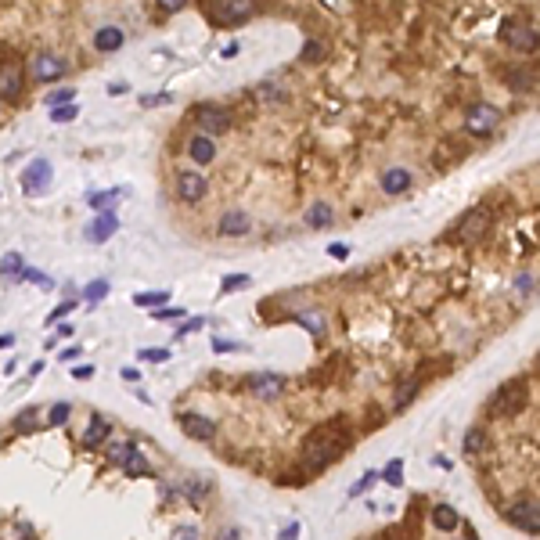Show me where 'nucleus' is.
Instances as JSON below:
<instances>
[{
	"mask_svg": "<svg viewBox=\"0 0 540 540\" xmlns=\"http://www.w3.org/2000/svg\"><path fill=\"white\" fill-rule=\"evenodd\" d=\"M256 11L253 0H205V15L216 26H235V22H248V15Z\"/></svg>",
	"mask_w": 540,
	"mask_h": 540,
	"instance_id": "obj_3",
	"label": "nucleus"
},
{
	"mask_svg": "<svg viewBox=\"0 0 540 540\" xmlns=\"http://www.w3.org/2000/svg\"><path fill=\"white\" fill-rule=\"evenodd\" d=\"M508 523L515 530H526V533H540V511H537V501H515L508 508Z\"/></svg>",
	"mask_w": 540,
	"mask_h": 540,
	"instance_id": "obj_11",
	"label": "nucleus"
},
{
	"mask_svg": "<svg viewBox=\"0 0 540 540\" xmlns=\"http://www.w3.org/2000/svg\"><path fill=\"white\" fill-rule=\"evenodd\" d=\"M382 479H386L389 486H400V483H404V461H389V465H386V475H382Z\"/></svg>",
	"mask_w": 540,
	"mask_h": 540,
	"instance_id": "obj_30",
	"label": "nucleus"
},
{
	"mask_svg": "<svg viewBox=\"0 0 540 540\" xmlns=\"http://www.w3.org/2000/svg\"><path fill=\"white\" fill-rule=\"evenodd\" d=\"M248 285H253V278H248V274H227L223 285H220V292L227 296V292H235V288H248Z\"/></svg>",
	"mask_w": 540,
	"mask_h": 540,
	"instance_id": "obj_28",
	"label": "nucleus"
},
{
	"mask_svg": "<svg viewBox=\"0 0 540 540\" xmlns=\"http://www.w3.org/2000/svg\"><path fill=\"white\" fill-rule=\"evenodd\" d=\"M72 97H76V90H72V87H61V90L47 94V105H54V109H58V105H69Z\"/></svg>",
	"mask_w": 540,
	"mask_h": 540,
	"instance_id": "obj_33",
	"label": "nucleus"
},
{
	"mask_svg": "<svg viewBox=\"0 0 540 540\" xmlns=\"http://www.w3.org/2000/svg\"><path fill=\"white\" fill-rule=\"evenodd\" d=\"M296 321H299V324H306V328H314V335H324V317L317 314V310H306V314H296Z\"/></svg>",
	"mask_w": 540,
	"mask_h": 540,
	"instance_id": "obj_26",
	"label": "nucleus"
},
{
	"mask_svg": "<svg viewBox=\"0 0 540 540\" xmlns=\"http://www.w3.org/2000/svg\"><path fill=\"white\" fill-rule=\"evenodd\" d=\"M188 155H191V162H198V166H209V162L216 159V141H213L209 134H195V137L188 141Z\"/></svg>",
	"mask_w": 540,
	"mask_h": 540,
	"instance_id": "obj_17",
	"label": "nucleus"
},
{
	"mask_svg": "<svg viewBox=\"0 0 540 540\" xmlns=\"http://www.w3.org/2000/svg\"><path fill=\"white\" fill-rule=\"evenodd\" d=\"M195 122L202 127V134L220 137V134L231 130V112H223L220 105H198L195 109Z\"/></svg>",
	"mask_w": 540,
	"mask_h": 540,
	"instance_id": "obj_8",
	"label": "nucleus"
},
{
	"mask_svg": "<svg viewBox=\"0 0 540 540\" xmlns=\"http://www.w3.org/2000/svg\"><path fill=\"white\" fill-rule=\"evenodd\" d=\"M432 523L450 533V530H458V511L447 508V505H436V508H432Z\"/></svg>",
	"mask_w": 540,
	"mask_h": 540,
	"instance_id": "obj_22",
	"label": "nucleus"
},
{
	"mask_svg": "<svg viewBox=\"0 0 540 540\" xmlns=\"http://www.w3.org/2000/svg\"><path fill=\"white\" fill-rule=\"evenodd\" d=\"M122 40H127V36H122L119 26H101V29L94 33V47H97L101 54H112V51L122 47Z\"/></svg>",
	"mask_w": 540,
	"mask_h": 540,
	"instance_id": "obj_18",
	"label": "nucleus"
},
{
	"mask_svg": "<svg viewBox=\"0 0 540 540\" xmlns=\"http://www.w3.org/2000/svg\"><path fill=\"white\" fill-rule=\"evenodd\" d=\"M375 479H379V472H364V479H360L357 486H353V490H349V497H360V493H364V490H367L371 483H375Z\"/></svg>",
	"mask_w": 540,
	"mask_h": 540,
	"instance_id": "obj_40",
	"label": "nucleus"
},
{
	"mask_svg": "<svg viewBox=\"0 0 540 540\" xmlns=\"http://www.w3.org/2000/svg\"><path fill=\"white\" fill-rule=\"evenodd\" d=\"M130 450H134V443H112V447H109V458H112V461L119 465V461H122V458H127V454H130Z\"/></svg>",
	"mask_w": 540,
	"mask_h": 540,
	"instance_id": "obj_36",
	"label": "nucleus"
},
{
	"mask_svg": "<svg viewBox=\"0 0 540 540\" xmlns=\"http://www.w3.org/2000/svg\"><path fill=\"white\" fill-rule=\"evenodd\" d=\"M518 292H533V278L530 274H518Z\"/></svg>",
	"mask_w": 540,
	"mask_h": 540,
	"instance_id": "obj_49",
	"label": "nucleus"
},
{
	"mask_svg": "<svg viewBox=\"0 0 540 540\" xmlns=\"http://www.w3.org/2000/svg\"><path fill=\"white\" fill-rule=\"evenodd\" d=\"M202 324H205L202 317H191V321L184 324V328H177V335H188V331H195V328H202Z\"/></svg>",
	"mask_w": 540,
	"mask_h": 540,
	"instance_id": "obj_47",
	"label": "nucleus"
},
{
	"mask_svg": "<svg viewBox=\"0 0 540 540\" xmlns=\"http://www.w3.org/2000/svg\"><path fill=\"white\" fill-rule=\"evenodd\" d=\"M213 349H216V353H231V349H245V346H238V342H223V339H216V342H213Z\"/></svg>",
	"mask_w": 540,
	"mask_h": 540,
	"instance_id": "obj_46",
	"label": "nucleus"
},
{
	"mask_svg": "<svg viewBox=\"0 0 540 540\" xmlns=\"http://www.w3.org/2000/svg\"><path fill=\"white\" fill-rule=\"evenodd\" d=\"M119 465H122V472H127L130 479H141V475H148V461H144V454H141L137 447H134V450L127 454V458L119 461Z\"/></svg>",
	"mask_w": 540,
	"mask_h": 540,
	"instance_id": "obj_21",
	"label": "nucleus"
},
{
	"mask_svg": "<svg viewBox=\"0 0 540 540\" xmlns=\"http://www.w3.org/2000/svg\"><path fill=\"white\" fill-rule=\"evenodd\" d=\"M141 101H144V105H166V101H170V94H155V97L148 94V97H141Z\"/></svg>",
	"mask_w": 540,
	"mask_h": 540,
	"instance_id": "obj_48",
	"label": "nucleus"
},
{
	"mask_svg": "<svg viewBox=\"0 0 540 540\" xmlns=\"http://www.w3.org/2000/svg\"><path fill=\"white\" fill-rule=\"evenodd\" d=\"M152 317H155V321H173V317H184V306H166V310H155Z\"/></svg>",
	"mask_w": 540,
	"mask_h": 540,
	"instance_id": "obj_38",
	"label": "nucleus"
},
{
	"mask_svg": "<svg viewBox=\"0 0 540 540\" xmlns=\"http://www.w3.org/2000/svg\"><path fill=\"white\" fill-rule=\"evenodd\" d=\"M166 299H170V292H141V296H134L137 306H159V303H166Z\"/></svg>",
	"mask_w": 540,
	"mask_h": 540,
	"instance_id": "obj_32",
	"label": "nucleus"
},
{
	"mask_svg": "<svg viewBox=\"0 0 540 540\" xmlns=\"http://www.w3.org/2000/svg\"><path fill=\"white\" fill-rule=\"evenodd\" d=\"M349 447V432L342 422H331L324 429H314L306 436V443H303V458L310 468H328L331 461H339L342 458V450Z\"/></svg>",
	"mask_w": 540,
	"mask_h": 540,
	"instance_id": "obj_1",
	"label": "nucleus"
},
{
	"mask_svg": "<svg viewBox=\"0 0 540 540\" xmlns=\"http://www.w3.org/2000/svg\"><path fill=\"white\" fill-rule=\"evenodd\" d=\"M90 375H94V367H76V371H72V379H79V382L90 379Z\"/></svg>",
	"mask_w": 540,
	"mask_h": 540,
	"instance_id": "obj_51",
	"label": "nucleus"
},
{
	"mask_svg": "<svg viewBox=\"0 0 540 540\" xmlns=\"http://www.w3.org/2000/svg\"><path fill=\"white\" fill-rule=\"evenodd\" d=\"M69 414H72V404H69V400H58V404L47 411V422H51V425H65Z\"/></svg>",
	"mask_w": 540,
	"mask_h": 540,
	"instance_id": "obj_25",
	"label": "nucleus"
},
{
	"mask_svg": "<svg viewBox=\"0 0 540 540\" xmlns=\"http://www.w3.org/2000/svg\"><path fill=\"white\" fill-rule=\"evenodd\" d=\"M8 346H15V335L8 331V335H0V349H8Z\"/></svg>",
	"mask_w": 540,
	"mask_h": 540,
	"instance_id": "obj_54",
	"label": "nucleus"
},
{
	"mask_svg": "<svg viewBox=\"0 0 540 540\" xmlns=\"http://www.w3.org/2000/svg\"><path fill=\"white\" fill-rule=\"evenodd\" d=\"M0 270H4V274H22V260H18V256L11 253V256H4V263H0Z\"/></svg>",
	"mask_w": 540,
	"mask_h": 540,
	"instance_id": "obj_39",
	"label": "nucleus"
},
{
	"mask_svg": "<svg viewBox=\"0 0 540 540\" xmlns=\"http://www.w3.org/2000/svg\"><path fill=\"white\" fill-rule=\"evenodd\" d=\"M36 418H40V414H36V407H26V411L15 418V429H18V432H29V429L36 425Z\"/></svg>",
	"mask_w": 540,
	"mask_h": 540,
	"instance_id": "obj_31",
	"label": "nucleus"
},
{
	"mask_svg": "<svg viewBox=\"0 0 540 540\" xmlns=\"http://www.w3.org/2000/svg\"><path fill=\"white\" fill-rule=\"evenodd\" d=\"M116 231H119V220H116L112 213H101V216H97V220L87 227V231H83V235H87L90 241H109Z\"/></svg>",
	"mask_w": 540,
	"mask_h": 540,
	"instance_id": "obj_19",
	"label": "nucleus"
},
{
	"mask_svg": "<svg viewBox=\"0 0 540 540\" xmlns=\"http://www.w3.org/2000/svg\"><path fill=\"white\" fill-rule=\"evenodd\" d=\"M317 58H321V44H317V40H310L306 51H303V61H317Z\"/></svg>",
	"mask_w": 540,
	"mask_h": 540,
	"instance_id": "obj_44",
	"label": "nucleus"
},
{
	"mask_svg": "<svg viewBox=\"0 0 540 540\" xmlns=\"http://www.w3.org/2000/svg\"><path fill=\"white\" fill-rule=\"evenodd\" d=\"M83 296H87L90 303L105 299V296H109V281H94V285H87V292H83Z\"/></svg>",
	"mask_w": 540,
	"mask_h": 540,
	"instance_id": "obj_34",
	"label": "nucleus"
},
{
	"mask_svg": "<svg viewBox=\"0 0 540 540\" xmlns=\"http://www.w3.org/2000/svg\"><path fill=\"white\" fill-rule=\"evenodd\" d=\"M328 253L335 256V260H346V256H349V245H342V241H331V245H328Z\"/></svg>",
	"mask_w": 540,
	"mask_h": 540,
	"instance_id": "obj_45",
	"label": "nucleus"
},
{
	"mask_svg": "<svg viewBox=\"0 0 540 540\" xmlns=\"http://www.w3.org/2000/svg\"><path fill=\"white\" fill-rule=\"evenodd\" d=\"M411 184H414V177H411V170H404V166H389V170L382 173V191L392 195V198L411 191Z\"/></svg>",
	"mask_w": 540,
	"mask_h": 540,
	"instance_id": "obj_15",
	"label": "nucleus"
},
{
	"mask_svg": "<svg viewBox=\"0 0 540 540\" xmlns=\"http://www.w3.org/2000/svg\"><path fill=\"white\" fill-rule=\"evenodd\" d=\"M245 389L253 392V397H260V400H278L285 392V379L281 375H248Z\"/></svg>",
	"mask_w": 540,
	"mask_h": 540,
	"instance_id": "obj_12",
	"label": "nucleus"
},
{
	"mask_svg": "<svg viewBox=\"0 0 540 540\" xmlns=\"http://www.w3.org/2000/svg\"><path fill=\"white\" fill-rule=\"evenodd\" d=\"M414 392H418V382H404V386H400V392H397V407H404V404L414 397Z\"/></svg>",
	"mask_w": 540,
	"mask_h": 540,
	"instance_id": "obj_37",
	"label": "nucleus"
},
{
	"mask_svg": "<svg viewBox=\"0 0 540 540\" xmlns=\"http://www.w3.org/2000/svg\"><path fill=\"white\" fill-rule=\"evenodd\" d=\"M119 195H122V188H112V191H101V195H94V191H90V195H87V205H94V209H105V205H109V202H116Z\"/></svg>",
	"mask_w": 540,
	"mask_h": 540,
	"instance_id": "obj_27",
	"label": "nucleus"
},
{
	"mask_svg": "<svg viewBox=\"0 0 540 540\" xmlns=\"http://www.w3.org/2000/svg\"><path fill=\"white\" fill-rule=\"evenodd\" d=\"M306 223H310V227H328V223H331V205L314 202V205H310V213H306Z\"/></svg>",
	"mask_w": 540,
	"mask_h": 540,
	"instance_id": "obj_24",
	"label": "nucleus"
},
{
	"mask_svg": "<svg viewBox=\"0 0 540 540\" xmlns=\"http://www.w3.org/2000/svg\"><path fill=\"white\" fill-rule=\"evenodd\" d=\"M26 76L36 79V83H58V79L69 76V61L61 54H54V51H36L29 58V65H26Z\"/></svg>",
	"mask_w": 540,
	"mask_h": 540,
	"instance_id": "obj_2",
	"label": "nucleus"
},
{
	"mask_svg": "<svg viewBox=\"0 0 540 540\" xmlns=\"http://www.w3.org/2000/svg\"><path fill=\"white\" fill-rule=\"evenodd\" d=\"M281 537H288V540L299 537V523H296V526H285V530H281Z\"/></svg>",
	"mask_w": 540,
	"mask_h": 540,
	"instance_id": "obj_53",
	"label": "nucleus"
},
{
	"mask_svg": "<svg viewBox=\"0 0 540 540\" xmlns=\"http://www.w3.org/2000/svg\"><path fill=\"white\" fill-rule=\"evenodd\" d=\"M26 90V69L18 61H4L0 65V101H18Z\"/></svg>",
	"mask_w": 540,
	"mask_h": 540,
	"instance_id": "obj_9",
	"label": "nucleus"
},
{
	"mask_svg": "<svg viewBox=\"0 0 540 540\" xmlns=\"http://www.w3.org/2000/svg\"><path fill=\"white\" fill-rule=\"evenodd\" d=\"M490 223H493V216H490V209L486 205H479V209H472V213H465L461 216V223H458V241H483L486 238V231H490Z\"/></svg>",
	"mask_w": 540,
	"mask_h": 540,
	"instance_id": "obj_7",
	"label": "nucleus"
},
{
	"mask_svg": "<svg viewBox=\"0 0 540 540\" xmlns=\"http://www.w3.org/2000/svg\"><path fill=\"white\" fill-rule=\"evenodd\" d=\"M61 335H72V328H69V324H61V328H58V331H54V335H51V342H58V339H61Z\"/></svg>",
	"mask_w": 540,
	"mask_h": 540,
	"instance_id": "obj_52",
	"label": "nucleus"
},
{
	"mask_svg": "<svg viewBox=\"0 0 540 540\" xmlns=\"http://www.w3.org/2000/svg\"><path fill=\"white\" fill-rule=\"evenodd\" d=\"M72 306H76V303H61V306L54 310V314H51V321H58V317H65V314H69V310H72Z\"/></svg>",
	"mask_w": 540,
	"mask_h": 540,
	"instance_id": "obj_50",
	"label": "nucleus"
},
{
	"mask_svg": "<svg viewBox=\"0 0 540 540\" xmlns=\"http://www.w3.org/2000/svg\"><path fill=\"white\" fill-rule=\"evenodd\" d=\"M141 360H170V349H141Z\"/></svg>",
	"mask_w": 540,
	"mask_h": 540,
	"instance_id": "obj_41",
	"label": "nucleus"
},
{
	"mask_svg": "<svg viewBox=\"0 0 540 540\" xmlns=\"http://www.w3.org/2000/svg\"><path fill=\"white\" fill-rule=\"evenodd\" d=\"M184 493H188L191 501H202V497L209 493V479H188L184 483Z\"/></svg>",
	"mask_w": 540,
	"mask_h": 540,
	"instance_id": "obj_29",
	"label": "nucleus"
},
{
	"mask_svg": "<svg viewBox=\"0 0 540 540\" xmlns=\"http://www.w3.org/2000/svg\"><path fill=\"white\" fill-rule=\"evenodd\" d=\"M159 4V11H166V15H173V11H180L184 4H188V0H155Z\"/></svg>",
	"mask_w": 540,
	"mask_h": 540,
	"instance_id": "obj_43",
	"label": "nucleus"
},
{
	"mask_svg": "<svg viewBox=\"0 0 540 540\" xmlns=\"http://www.w3.org/2000/svg\"><path fill=\"white\" fill-rule=\"evenodd\" d=\"M180 429L184 436H191V440H202V443H209L213 436H216V422L213 418H205V414H195V411H184L180 414Z\"/></svg>",
	"mask_w": 540,
	"mask_h": 540,
	"instance_id": "obj_10",
	"label": "nucleus"
},
{
	"mask_svg": "<svg viewBox=\"0 0 540 540\" xmlns=\"http://www.w3.org/2000/svg\"><path fill=\"white\" fill-rule=\"evenodd\" d=\"M109 432H112V422H105V418L90 422V429L83 432V450H97L101 443L109 440Z\"/></svg>",
	"mask_w": 540,
	"mask_h": 540,
	"instance_id": "obj_20",
	"label": "nucleus"
},
{
	"mask_svg": "<svg viewBox=\"0 0 540 540\" xmlns=\"http://www.w3.org/2000/svg\"><path fill=\"white\" fill-rule=\"evenodd\" d=\"M76 112H79L76 105H65V109L58 105V109H51V119H54V122H69V119H76Z\"/></svg>",
	"mask_w": 540,
	"mask_h": 540,
	"instance_id": "obj_35",
	"label": "nucleus"
},
{
	"mask_svg": "<svg viewBox=\"0 0 540 540\" xmlns=\"http://www.w3.org/2000/svg\"><path fill=\"white\" fill-rule=\"evenodd\" d=\"M22 278H26V281H36L40 288H51V278L40 274V270H22Z\"/></svg>",
	"mask_w": 540,
	"mask_h": 540,
	"instance_id": "obj_42",
	"label": "nucleus"
},
{
	"mask_svg": "<svg viewBox=\"0 0 540 540\" xmlns=\"http://www.w3.org/2000/svg\"><path fill=\"white\" fill-rule=\"evenodd\" d=\"M248 231H253V220H248V213L227 209V213L220 216V235H223V238H241V235H248Z\"/></svg>",
	"mask_w": 540,
	"mask_h": 540,
	"instance_id": "obj_16",
	"label": "nucleus"
},
{
	"mask_svg": "<svg viewBox=\"0 0 540 540\" xmlns=\"http://www.w3.org/2000/svg\"><path fill=\"white\" fill-rule=\"evenodd\" d=\"M501 40H505V47H511L518 54L537 51V29L530 22H523V18H508V22L501 26Z\"/></svg>",
	"mask_w": 540,
	"mask_h": 540,
	"instance_id": "obj_4",
	"label": "nucleus"
},
{
	"mask_svg": "<svg viewBox=\"0 0 540 540\" xmlns=\"http://www.w3.org/2000/svg\"><path fill=\"white\" fill-rule=\"evenodd\" d=\"M523 404H526V382L523 379H515V382H508V386H501L497 389V397L490 400V411L493 414H518L523 411Z\"/></svg>",
	"mask_w": 540,
	"mask_h": 540,
	"instance_id": "obj_6",
	"label": "nucleus"
},
{
	"mask_svg": "<svg viewBox=\"0 0 540 540\" xmlns=\"http://www.w3.org/2000/svg\"><path fill=\"white\" fill-rule=\"evenodd\" d=\"M486 447H490V436H486L483 429H468V432H465V450H468V454H483Z\"/></svg>",
	"mask_w": 540,
	"mask_h": 540,
	"instance_id": "obj_23",
	"label": "nucleus"
},
{
	"mask_svg": "<svg viewBox=\"0 0 540 540\" xmlns=\"http://www.w3.org/2000/svg\"><path fill=\"white\" fill-rule=\"evenodd\" d=\"M497 127H501V112H497L493 105H486V101H475V105L468 109V116H465V130L475 134V137H490Z\"/></svg>",
	"mask_w": 540,
	"mask_h": 540,
	"instance_id": "obj_5",
	"label": "nucleus"
},
{
	"mask_svg": "<svg viewBox=\"0 0 540 540\" xmlns=\"http://www.w3.org/2000/svg\"><path fill=\"white\" fill-rule=\"evenodd\" d=\"M205 191H209V184H205V177H202V173L184 170V173L177 177V195H180L184 202H202V198H205Z\"/></svg>",
	"mask_w": 540,
	"mask_h": 540,
	"instance_id": "obj_14",
	"label": "nucleus"
},
{
	"mask_svg": "<svg viewBox=\"0 0 540 540\" xmlns=\"http://www.w3.org/2000/svg\"><path fill=\"white\" fill-rule=\"evenodd\" d=\"M22 188H26V195H44L51 188V162L47 159H36L22 173Z\"/></svg>",
	"mask_w": 540,
	"mask_h": 540,
	"instance_id": "obj_13",
	"label": "nucleus"
}]
</instances>
